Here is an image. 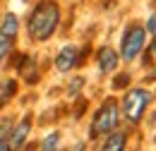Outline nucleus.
<instances>
[{
  "label": "nucleus",
  "instance_id": "dca6fc26",
  "mask_svg": "<svg viewBox=\"0 0 156 151\" xmlns=\"http://www.w3.org/2000/svg\"><path fill=\"white\" fill-rule=\"evenodd\" d=\"M149 60H156V41L151 43V46H149V53H147V62H149Z\"/></svg>",
  "mask_w": 156,
  "mask_h": 151
},
{
  "label": "nucleus",
  "instance_id": "9b49d317",
  "mask_svg": "<svg viewBox=\"0 0 156 151\" xmlns=\"http://www.w3.org/2000/svg\"><path fill=\"white\" fill-rule=\"evenodd\" d=\"M10 43H12V38L5 36V34H0V62H2V58L10 53Z\"/></svg>",
  "mask_w": 156,
  "mask_h": 151
},
{
  "label": "nucleus",
  "instance_id": "ddd939ff",
  "mask_svg": "<svg viewBox=\"0 0 156 151\" xmlns=\"http://www.w3.org/2000/svg\"><path fill=\"white\" fill-rule=\"evenodd\" d=\"M10 127H12L10 118H0V139H7V132H10Z\"/></svg>",
  "mask_w": 156,
  "mask_h": 151
},
{
  "label": "nucleus",
  "instance_id": "f257e3e1",
  "mask_svg": "<svg viewBox=\"0 0 156 151\" xmlns=\"http://www.w3.org/2000/svg\"><path fill=\"white\" fill-rule=\"evenodd\" d=\"M58 22H60L58 5L51 2V0H43L34 7V12L29 17V34H31L34 41H46V38L53 36Z\"/></svg>",
  "mask_w": 156,
  "mask_h": 151
},
{
  "label": "nucleus",
  "instance_id": "7ed1b4c3",
  "mask_svg": "<svg viewBox=\"0 0 156 151\" xmlns=\"http://www.w3.org/2000/svg\"><path fill=\"white\" fill-rule=\"evenodd\" d=\"M149 101H151V94L149 91H144V89H132V91H127L125 98H122V113L127 118V122H139V118L144 113V108L149 106Z\"/></svg>",
  "mask_w": 156,
  "mask_h": 151
},
{
  "label": "nucleus",
  "instance_id": "6e6552de",
  "mask_svg": "<svg viewBox=\"0 0 156 151\" xmlns=\"http://www.w3.org/2000/svg\"><path fill=\"white\" fill-rule=\"evenodd\" d=\"M15 91H17V82H15V79H5V82L0 84V108L15 96Z\"/></svg>",
  "mask_w": 156,
  "mask_h": 151
},
{
  "label": "nucleus",
  "instance_id": "9d476101",
  "mask_svg": "<svg viewBox=\"0 0 156 151\" xmlns=\"http://www.w3.org/2000/svg\"><path fill=\"white\" fill-rule=\"evenodd\" d=\"M122 146H125V134H122V132L111 134V137L103 142V149H106V151H115V149H122Z\"/></svg>",
  "mask_w": 156,
  "mask_h": 151
},
{
  "label": "nucleus",
  "instance_id": "6ab92c4d",
  "mask_svg": "<svg viewBox=\"0 0 156 151\" xmlns=\"http://www.w3.org/2000/svg\"><path fill=\"white\" fill-rule=\"evenodd\" d=\"M154 142H156V139H154Z\"/></svg>",
  "mask_w": 156,
  "mask_h": 151
},
{
  "label": "nucleus",
  "instance_id": "f3484780",
  "mask_svg": "<svg viewBox=\"0 0 156 151\" xmlns=\"http://www.w3.org/2000/svg\"><path fill=\"white\" fill-rule=\"evenodd\" d=\"M79 86H82V79H75V84L70 86V94H75V91L79 89Z\"/></svg>",
  "mask_w": 156,
  "mask_h": 151
},
{
  "label": "nucleus",
  "instance_id": "423d86ee",
  "mask_svg": "<svg viewBox=\"0 0 156 151\" xmlns=\"http://www.w3.org/2000/svg\"><path fill=\"white\" fill-rule=\"evenodd\" d=\"M77 60H79V51L75 46H65L58 53V58H55V67L60 72H67V70H72L77 65Z\"/></svg>",
  "mask_w": 156,
  "mask_h": 151
},
{
  "label": "nucleus",
  "instance_id": "a211bd4d",
  "mask_svg": "<svg viewBox=\"0 0 156 151\" xmlns=\"http://www.w3.org/2000/svg\"><path fill=\"white\" fill-rule=\"evenodd\" d=\"M154 5H156V0H154Z\"/></svg>",
  "mask_w": 156,
  "mask_h": 151
},
{
  "label": "nucleus",
  "instance_id": "39448f33",
  "mask_svg": "<svg viewBox=\"0 0 156 151\" xmlns=\"http://www.w3.org/2000/svg\"><path fill=\"white\" fill-rule=\"evenodd\" d=\"M29 130H31V122H29V118H24L20 125L12 130V134L7 137V142H2L0 139V149H22L24 146V142H27V134H29Z\"/></svg>",
  "mask_w": 156,
  "mask_h": 151
},
{
  "label": "nucleus",
  "instance_id": "f8f14e48",
  "mask_svg": "<svg viewBox=\"0 0 156 151\" xmlns=\"http://www.w3.org/2000/svg\"><path fill=\"white\" fill-rule=\"evenodd\" d=\"M58 146V134L53 132V134H48L46 139H43V144H41V149H55Z\"/></svg>",
  "mask_w": 156,
  "mask_h": 151
},
{
  "label": "nucleus",
  "instance_id": "20e7f679",
  "mask_svg": "<svg viewBox=\"0 0 156 151\" xmlns=\"http://www.w3.org/2000/svg\"><path fill=\"white\" fill-rule=\"evenodd\" d=\"M144 48V29L142 26H130L127 31H125V36H122V58L130 62V60H135L139 55V51Z\"/></svg>",
  "mask_w": 156,
  "mask_h": 151
},
{
  "label": "nucleus",
  "instance_id": "1a4fd4ad",
  "mask_svg": "<svg viewBox=\"0 0 156 151\" xmlns=\"http://www.w3.org/2000/svg\"><path fill=\"white\" fill-rule=\"evenodd\" d=\"M17 29H20V24H17V17L10 12V15H5V19H2V26H0V34H5V36L15 38L17 36Z\"/></svg>",
  "mask_w": 156,
  "mask_h": 151
},
{
  "label": "nucleus",
  "instance_id": "4468645a",
  "mask_svg": "<svg viewBox=\"0 0 156 151\" xmlns=\"http://www.w3.org/2000/svg\"><path fill=\"white\" fill-rule=\"evenodd\" d=\"M127 79H130L127 75H120L115 82H113V86H115V89H122V86H127Z\"/></svg>",
  "mask_w": 156,
  "mask_h": 151
},
{
  "label": "nucleus",
  "instance_id": "2eb2a0df",
  "mask_svg": "<svg viewBox=\"0 0 156 151\" xmlns=\"http://www.w3.org/2000/svg\"><path fill=\"white\" fill-rule=\"evenodd\" d=\"M147 31H149V34H156V15L149 17V22H147Z\"/></svg>",
  "mask_w": 156,
  "mask_h": 151
},
{
  "label": "nucleus",
  "instance_id": "0eeeda50",
  "mask_svg": "<svg viewBox=\"0 0 156 151\" xmlns=\"http://www.w3.org/2000/svg\"><path fill=\"white\" fill-rule=\"evenodd\" d=\"M98 67H101V72H113L118 67V53L113 48H101L98 51Z\"/></svg>",
  "mask_w": 156,
  "mask_h": 151
},
{
  "label": "nucleus",
  "instance_id": "f03ea898",
  "mask_svg": "<svg viewBox=\"0 0 156 151\" xmlns=\"http://www.w3.org/2000/svg\"><path fill=\"white\" fill-rule=\"evenodd\" d=\"M118 127V106L113 98H108L101 108L94 115V122H91V130L89 134L91 137H98V134H108Z\"/></svg>",
  "mask_w": 156,
  "mask_h": 151
}]
</instances>
